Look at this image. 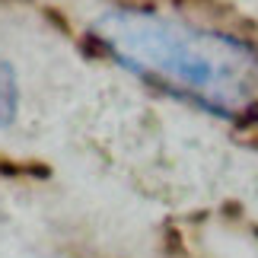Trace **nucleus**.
<instances>
[{
    "mask_svg": "<svg viewBox=\"0 0 258 258\" xmlns=\"http://www.w3.org/2000/svg\"><path fill=\"white\" fill-rule=\"evenodd\" d=\"M96 38L141 80L214 115H236L255 99L258 57L230 35L201 32L150 13H118L102 19Z\"/></svg>",
    "mask_w": 258,
    "mask_h": 258,
    "instance_id": "obj_1",
    "label": "nucleus"
},
{
    "mask_svg": "<svg viewBox=\"0 0 258 258\" xmlns=\"http://www.w3.org/2000/svg\"><path fill=\"white\" fill-rule=\"evenodd\" d=\"M19 112V83L16 71L7 61H0V131L13 124V118Z\"/></svg>",
    "mask_w": 258,
    "mask_h": 258,
    "instance_id": "obj_2",
    "label": "nucleus"
}]
</instances>
